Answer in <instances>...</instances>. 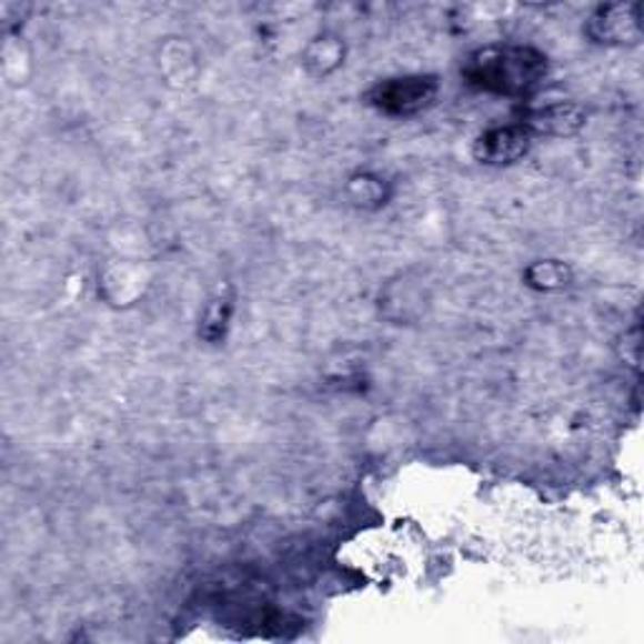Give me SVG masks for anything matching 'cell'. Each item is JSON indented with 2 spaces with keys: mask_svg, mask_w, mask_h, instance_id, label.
<instances>
[{
  "mask_svg": "<svg viewBox=\"0 0 644 644\" xmlns=\"http://www.w3.org/2000/svg\"><path fill=\"white\" fill-rule=\"evenodd\" d=\"M596 43H632L640 36V8L637 6H604L592 16L586 26Z\"/></svg>",
  "mask_w": 644,
  "mask_h": 644,
  "instance_id": "obj_4",
  "label": "cell"
},
{
  "mask_svg": "<svg viewBox=\"0 0 644 644\" xmlns=\"http://www.w3.org/2000/svg\"><path fill=\"white\" fill-rule=\"evenodd\" d=\"M532 144V134H529L526 127H496L483 131L473 144V157H476L481 164L489 167H504L514 164L529 151Z\"/></svg>",
  "mask_w": 644,
  "mask_h": 644,
  "instance_id": "obj_3",
  "label": "cell"
},
{
  "mask_svg": "<svg viewBox=\"0 0 644 644\" xmlns=\"http://www.w3.org/2000/svg\"><path fill=\"white\" fill-rule=\"evenodd\" d=\"M230 312H232V302L227 298L214 300L210 308H207V315L202 320V335L210 340V343H217L224 335V328H227V320H230Z\"/></svg>",
  "mask_w": 644,
  "mask_h": 644,
  "instance_id": "obj_7",
  "label": "cell"
},
{
  "mask_svg": "<svg viewBox=\"0 0 644 644\" xmlns=\"http://www.w3.org/2000/svg\"><path fill=\"white\" fill-rule=\"evenodd\" d=\"M350 197H353L355 202H360V204L381 202V199H383V184L378 182V179L360 177V179H355L353 184H350Z\"/></svg>",
  "mask_w": 644,
  "mask_h": 644,
  "instance_id": "obj_9",
  "label": "cell"
},
{
  "mask_svg": "<svg viewBox=\"0 0 644 644\" xmlns=\"http://www.w3.org/2000/svg\"><path fill=\"white\" fill-rule=\"evenodd\" d=\"M463 76L481 91L526 97L546 76V56L529 46H491L471 56Z\"/></svg>",
  "mask_w": 644,
  "mask_h": 644,
  "instance_id": "obj_1",
  "label": "cell"
},
{
  "mask_svg": "<svg viewBox=\"0 0 644 644\" xmlns=\"http://www.w3.org/2000/svg\"><path fill=\"white\" fill-rule=\"evenodd\" d=\"M526 278L529 285H534L539 290H556L570 282V270L559 262H536L534 268H529Z\"/></svg>",
  "mask_w": 644,
  "mask_h": 644,
  "instance_id": "obj_6",
  "label": "cell"
},
{
  "mask_svg": "<svg viewBox=\"0 0 644 644\" xmlns=\"http://www.w3.org/2000/svg\"><path fill=\"white\" fill-rule=\"evenodd\" d=\"M439 83L431 76H401V79H388L375 83L368 91V103L388 117H411V113L431 107Z\"/></svg>",
  "mask_w": 644,
  "mask_h": 644,
  "instance_id": "obj_2",
  "label": "cell"
},
{
  "mask_svg": "<svg viewBox=\"0 0 644 644\" xmlns=\"http://www.w3.org/2000/svg\"><path fill=\"white\" fill-rule=\"evenodd\" d=\"M322 59H330V63L338 66L340 63V46L330 38H320L308 49V66L312 71L322 73Z\"/></svg>",
  "mask_w": 644,
  "mask_h": 644,
  "instance_id": "obj_8",
  "label": "cell"
},
{
  "mask_svg": "<svg viewBox=\"0 0 644 644\" xmlns=\"http://www.w3.org/2000/svg\"><path fill=\"white\" fill-rule=\"evenodd\" d=\"M584 127V111L576 107V103H549L529 113L526 129L529 134L536 131V134H549V137H570L574 131H580Z\"/></svg>",
  "mask_w": 644,
  "mask_h": 644,
  "instance_id": "obj_5",
  "label": "cell"
}]
</instances>
